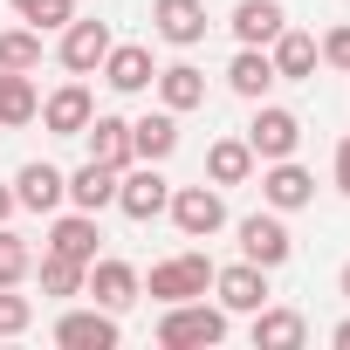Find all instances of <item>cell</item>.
Wrapping results in <instances>:
<instances>
[{
  "label": "cell",
  "instance_id": "6da1fadb",
  "mask_svg": "<svg viewBox=\"0 0 350 350\" xmlns=\"http://www.w3.org/2000/svg\"><path fill=\"white\" fill-rule=\"evenodd\" d=\"M158 343H165V350H213V343H227V309H206V295H193V302H165Z\"/></svg>",
  "mask_w": 350,
  "mask_h": 350
},
{
  "label": "cell",
  "instance_id": "7a4b0ae2",
  "mask_svg": "<svg viewBox=\"0 0 350 350\" xmlns=\"http://www.w3.org/2000/svg\"><path fill=\"white\" fill-rule=\"evenodd\" d=\"M165 213H172V227H179L186 241H206V234L227 227V200H220V186H172Z\"/></svg>",
  "mask_w": 350,
  "mask_h": 350
},
{
  "label": "cell",
  "instance_id": "3957f363",
  "mask_svg": "<svg viewBox=\"0 0 350 350\" xmlns=\"http://www.w3.org/2000/svg\"><path fill=\"white\" fill-rule=\"evenodd\" d=\"M295 144H302V117L261 96V110H254V124H247V151H254V165H275V158H295Z\"/></svg>",
  "mask_w": 350,
  "mask_h": 350
},
{
  "label": "cell",
  "instance_id": "277c9868",
  "mask_svg": "<svg viewBox=\"0 0 350 350\" xmlns=\"http://www.w3.org/2000/svg\"><path fill=\"white\" fill-rule=\"evenodd\" d=\"M206 288H213V261H206V254H172V261H158L151 282H144L151 302H193V295H206Z\"/></svg>",
  "mask_w": 350,
  "mask_h": 350
},
{
  "label": "cell",
  "instance_id": "5b68a950",
  "mask_svg": "<svg viewBox=\"0 0 350 350\" xmlns=\"http://www.w3.org/2000/svg\"><path fill=\"white\" fill-rule=\"evenodd\" d=\"M234 234H241V261H254V268H268V275L295 254V241H288V227H282V213H275V206H268V213H247Z\"/></svg>",
  "mask_w": 350,
  "mask_h": 350
},
{
  "label": "cell",
  "instance_id": "8992f818",
  "mask_svg": "<svg viewBox=\"0 0 350 350\" xmlns=\"http://www.w3.org/2000/svg\"><path fill=\"white\" fill-rule=\"evenodd\" d=\"M83 295H96V309H131V302L144 295V275H137L131 261L103 254V261H90V275H83Z\"/></svg>",
  "mask_w": 350,
  "mask_h": 350
},
{
  "label": "cell",
  "instance_id": "52a82bcc",
  "mask_svg": "<svg viewBox=\"0 0 350 350\" xmlns=\"http://www.w3.org/2000/svg\"><path fill=\"white\" fill-rule=\"evenodd\" d=\"M165 200H172V186H165L158 165H124V172H117V206H124L131 220H158Z\"/></svg>",
  "mask_w": 350,
  "mask_h": 350
},
{
  "label": "cell",
  "instance_id": "ba28073f",
  "mask_svg": "<svg viewBox=\"0 0 350 350\" xmlns=\"http://www.w3.org/2000/svg\"><path fill=\"white\" fill-rule=\"evenodd\" d=\"M55 55H62V69H69V76H96V69H103V55H110V28H103V21H83V14H76V21L62 28Z\"/></svg>",
  "mask_w": 350,
  "mask_h": 350
},
{
  "label": "cell",
  "instance_id": "9c48e42d",
  "mask_svg": "<svg viewBox=\"0 0 350 350\" xmlns=\"http://www.w3.org/2000/svg\"><path fill=\"white\" fill-rule=\"evenodd\" d=\"M213 295H220V309H227V316H254V309L268 302V268H254V261L213 268Z\"/></svg>",
  "mask_w": 350,
  "mask_h": 350
},
{
  "label": "cell",
  "instance_id": "30bf717a",
  "mask_svg": "<svg viewBox=\"0 0 350 350\" xmlns=\"http://www.w3.org/2000/svg\"><path fill=\"white\" fill-rule=\"evenodd\" d=\"M96 76H103L117 96H144L151 76H158V62H151V49H137V42H110V55H103Z\"/></svg>",
  "mask_w": 350,
  "mask_h": 350
},
{
  "label": "cell",
  "instance_id": "8fae6325",
  "mask_svg": "<svg viewBox=\"0 0 350 350\" xmlns=\"http://www.w3.org/2000/svg\"><path fill=\"white\" fill-rule=\"evenodd\" d=\"M69 200V172H55V165H42V158H28L21 172H14V206H28V213H55Z\"/></svg>",
  "mask_w": 350,
  "mask_h": 350
},
{
  "label": "cell",
  "instance_id": "7c38bea8",
  "mask_svg": "<svg viewBox=\"0 0 350 350\" xmlns=\"http://www.w3.org/2000/svg\"><path fill=\"white\" fill-rule=\"evenodd\" d=\"M151 28H158V42H172V49L206 42V0H151Z\"/></svg>",
  "mask_w": 350,
  "mask_h": 350
},
{
  "label": "cell",
  "instance_id": "4fadbf2b",
  "mask_svg": "<svg viewBox=\"0 0 350 350\" xmlns=\"http://www.w3.org/2000/svg\"><path fill=\"white\" fill-rule=\"evenodd\" d=\"M96 117V96H90V83H62V90H49L42 96V124L55 131V137H83V124Z\"/></svg>",
  "mask_w": 350,
  "mask_h": 350
},
{
  "label": "cell",
  "instance_id": "5bb4252c",
  "mask_svg": "<svg viewBox=\"0 0 350 350\" xmlns=\"http://www.w3.org/2000/svg\"><path fill=\"white\" fill-rule=\"evenodd\" d=\"M261 200H268L275 213H302V206L316 200V179H309L295 158H275V165L261 172Z\"/></svg>",
  "mask_w": 350,
  "mask_h": 350
},
{
  "label": "cell",
  "instance_id": "9a60e30c",
  "mask_svg": "<svg viewBox=\"0 0 350 350\" xmlns=\"http://www.w3.org/2000/svg\"><path fill=\"white\" fill-rule=\"evenodd\" d=\"M172 151H179V110H165V103H158L151 117L131 124V158H137V165H165Z\"/></svg>",
  "mask_w": 350,
  "mask_h": 350
},
{
  "label": "cell",
  "instance_id": "2e32d148",
  "mask_svg": "<svg viewBox=\"0 0 350 350\" xmlns=\"http://www.w3.org/2000/svg\"><path fill=\"white\" fill-rule=\"evenodd\" d=\"M55 343L62 350H110L117 343V309H69L55 323Z\"/></svg>",
  "mask_w": 350,
  "mask_h": 350
},
{
  "label": "cell",
  "instance_id": "e0dca14e",
  "mask_svg": "<svg viewBox=\"0 0 350 350\" xmlns=\"http://www.w3.org/2000/svg\"><path fill=\"white\" fill-rule=\"evenodd\" d=\"M268 62H275V83H309L316 76V35H302V28H282L275 42H268Z\"/></svg>",
  "mask_w": 350,
  "mask_h": 350
},
{
  "label": "cell",
  "instance_id": "ac0fdd59",
  "mask_svg": "<svg viewBox=\"0 0 350 350\" xmlns=\"http://www.w3.org/2000/svg\"><path fill=\"white\" fill-rule=\"evenodd\" d=\"M227 28H234V42H241V49H268V42L288 28V14H282V0H241Z\"/></svg>",
  "mask_w": 350,
  "mask_h": 350
},
{
  "label": "cell",
  "instance_id": "d6986e66",
  "mask_svg": "<svg viewBox=\"0 0 350 350\" xmlns=\"http://www.w3.org/2000/svg\"><path fill=\"white\" fill-rule=\"evenodd\" d=\"M83 137H90V158H96V165H110V172L137 165V158H131V117H110V110H103V117L83 124Z\"/></svg>",
  "mask_w": 350,
  "mask_h": 350
},
{
  "label": "cell",
  "instance_id": "ffe728a7",
  "mask_svg": "<svg viewBox=\"0 0 350 350\" xmlns=\"http://www.w3.org/2000/svg\"><path fill=\"white\" fill-rule=\"evenodd\" d=\"M42 117V96L28 83V69H0V131H21Z\"/></svg>",
  "mask_w": 350,
  "mask_h": 350
},
{
  "label": "cell",
  "instance_id": "44dd1931",
  "mask_svg": "<svg viewBox=\"0 0 350 350\" xmlns=\"http://www.w3.org/2000/svg\"><path fill=\"white\" fill-rule=\"evenodd\" d=\"M151 90H158V103H165V110H200V103H206V76H200L193 62L158 69V76H151Z\"/></svg>",
  "mask_w": 350,
  "mask_h": 350
},
{
  "label": "cell",
  "instance_id": "7402d4cb",
  "mask_svg": "<svg viewBox=\"0 0 350 350\" xmlns=\"http://www.w3.org/2000/svg\"><path fill=\"white\" fill-rule=\"evenodd\" d=\"M206 179H213V186H247V179H254L247 137H213V144H206Z\"/></svg>",
  "mask_w": 350,
  "mask_h": 350
},
{
  "label": "cell",
  "instance_id": "603a6c76",
  "mask_svg": "<svg viewBox=\"0 0 350 350\" xmlns=\"http://www.w3.org/2000/svg\"><path fill=\"white\" fill-rule=\"evenodd\" d=\"M227 90L247 96V103H261V96L275 90V62H268V49H241V55L227 62Z\"/></svg>",
  "mask_w": 350,
  "mask_h": 350
},
{
  "label": "cell",
  "instance_id": "cb8c5ba5",
  "mask_svg": "<svg viewBox=\"0 0 350 350\" xmlns=\"http://www.w3.org/2000/svg\"><path fill=\"white\" fill-rule=\"evenodd\" d=\"M96 241H103V234H96V213H83V206L62 213V220L49 227V247L69 254V261H96Z\"/></svg>",
  "mask_w": 350,
  "mask_h": 350
},
{
  "label": "cell",
  "instance_id": "d4e9b609",
  "mask_svg": "<svg viewBox=\"0 0 350 350\" xmlns=\"http://www.w3.org/2000/svg\"><path fill=\"white\" fill-rule=\"evenodd\" d=\"M302 336H309V323L295 309H268V302L254 309V350H295Z\"/></svg>",
  "mask_w": 350,
  "mask_h": 350
},
{
  "label": "cell",
  "instance_id": "484cf974",
  "mask_svg": "<svg viewBox=\"0 0 350 350\" xmlns=\"http://www.w3.org/2000/svg\"><path fill=\"white\" fill-rule=\"evenodd\" d=\"M69 200H76L83 213H103V206H117V172L90 158L83 172H69Z\"/></svg>",
  "mask_w": 350,
  "mask_h": 350
},
{
  "label": "cell",
  "instance_id": "4316f807",
  "mask_svg": "<svg viewBox=\"0 0 350 350\" xmlns=\"http://www.w3.org/2000/svg\"><path fill=\"white\" fill-rule=\"evenodd\" d=\"M0 69H42V28H0Z\"/></svg>",
  "mask_w": 350,
  "mask_h": 350
},
{
  "label": "cell",
  "instance_id": "83f0119b",
  "mask_svg": "<svg viewBox=\"0 0 350 350\" xmlns=\"http://www.w3.org/2000/svg\"><path fill=\"white\" fill-rule=\"evenodd\" d=\"M83 275H90V261H69V254H42V295H83Z\"/></svg>",
  "mask_w": 350,
  "mask_h": 350
},
{
  "label": "cell",
  "instance_id": "f1b7e54d",
  "mask_svg": "<svg viewBox=\"0 0 350 350\" xmlns=\"http://www.w3.org/2000/svg\"><path fill=\"white\" fill-rule=\"evenodd\" d=\"M28 275H35V247H28L21 234L0 227V288H21Z\"/></svg>",
  "mask_w": 350,
  "mask_h": 350
},
{
  "label": "cell",
  "instance_id": "f546056e",
  "mask_svg": "<svg viewBox=\"0 0 350 350\" xmlns=\"http://www.w3.org/2000/svg\"><path fill=\"white\" fill-rule=\"evenodd\" d=\"M14 14L49 35V28H69V21H76V0H14Z\"/></svg>",
  "mask_w": 350,
  "mask_h": 350
},
{
  "label": "cell",
  "instance_id": "4dcf8cb0",
  "mask_svg": "<svg viewBox=\"0 0 350 350\" xmlns=\"http://www.w3.org/2000/svg\"><path fill=\"white\" fill-rule=\"evenodd\" d=\"M28 323H35V302L14 295V288H0V336H21Z\"/></svg>",
  "mask_w": 350,
  "mask_h": 350
},
{
  "label": "cell",
  "instance_id": "1f68e13d",
  "mask_svg": "<svg viewBox=\"0 0 350 350\" xmlns=\"http://www.w3.org/2000/svg\"><path fill=\"white\" fill-rule=\"evenodd\" d=\"M316 55H323L329 69H343V76H350V21H343V28H329V35L316 42Z\"/></svg>",
  "mask_w": 350,
  "mask_h": 350
},
{
  "label": "cell",
  "instance_id": "d6a6232c",
  "mask_svg": "<svg viewBox=\"0 0 350 350\" xmlns=\"http://www.w3.org/2000/svg\"><path fill=\"white\" fill-rule=\"evenodd\" d=\"M336 193H343V200H350V137H343V144H336Z\"/></svg>",
  "mask_w": 350,
  "mask_h": 350
},
{
  "label": "cell",
  "instance_id": "836d02e7",
  "mask_svg": "<svg viewBox=\"0 0 350 350\" xmlns=\"http://www.w3.org/2000/svg\"><path fill=\"white\" fill-rule=\"evenodd\" d=\"M14 220V186H0V227Z\"/></svg>",
  "mask_w": 350,
  "mask_h": 350
},
{
  "label": "cell",
  "instance_id": "e575fe53",
  "mask_svg": "<svg viewBox=\"0 0 350 350\" xmlns=\"http://www.w3.org/2000/svg\"><path fill=\"white\" fill-rule=\"evenodd\" d=\"M329 343H336V350H350V323H336V329H329Z\"/></svg>",
  "mask_w": 350,
  "mask_h": 350
},
{
  "label": "cell",
  "instance_id": "d590c367",
  "mask_svg": "<svg viewBox=\"0 0 350 350\" xmlns=\"http://www.w3.org/2000/svg\"><path fill=\"white\" fill-rule=\"evenodd\" d=\"M336 288H343V295H350V261H343V275H336Z\"/></svg>",
  "mask_w": 350,
  "mask_h": 350
}]
</instances>
